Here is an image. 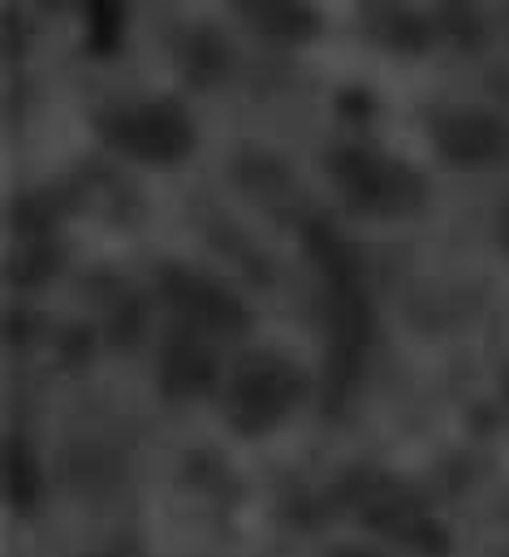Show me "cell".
Here are the masks:
<instances>
[{
  "mask_svg": "<svg viewBox=\"0 0 509 557\" xmlns=\"http://www.w3.org/2000/svg\"><path fill=\"white\" fill-rule=\"evenodd\" d=\"M122 22H126L122 0H91V9H87V39H91V52H113L117 39H122Z\"/></svg>",
  "mask_w": 509,
  "mask_h": 557,
  "instance_id": "8",
  "label": "cell"
},
{
  "mask_svg": "<svg viewBox=\"0 0 509 557\" xmlns=\"http://www.w3.org/2000/svg\"><path fill=\"white\" fill-rule=\"evenodd\" d=\"M44 497V484H39V467H35V454L22 445V436L9 441V506L17 515H30Z\"/></svg>",
  "mask_w": 509,
  "mask_h": 557,
  "instance_id": "7",
  "label": "cell"
},
{
  "mask_svg": "<svg viewBox=\"0 0 509 557\" xmlns=\"http://www.w3.org/2000/svg\"><path fill=\"white\" fill-rule=\"evenodd\" d=\"M501 238H506V247H509V208H506V216H501Z\"/></svg>",
  "mask_w": 509,
  "mask_h": 557,
  "instance_id": "9",
  "label": "cell"
},
{
  "mask_svg": "<svg viewBox=\"0 0 509 557\" xmlns=\"http://www.w3.org/2000/svg\"><path fill=\"white\" fill-rule=\"evenodd\" d=\"M100 135L147 164H173L195 147V131L173 100H147L100 117Z\"/></svg>",
  "mask_w": 509,
  "mask_h": 557,
  "instance_id": "3",
  "label": "cell"
},
{
  "mask_svg": "<svg viewBox=\"0 0 509 557\" xmlns=\"http://www.w3.org/2000/svg\"><path fill=\"white\" fill-rule=\"evenodd\" d=\"M160 294L177 311L182 329H195V333H238V329H247V307L234 294H225L216 281L199 277L190 269H164L160 273Z\"/></svg>",
  "mask_w": 509,
  "mask_h": 557,
  "instance_id": "4",
  "label": "cell"
},
{
  "mask_svg": "<svg viewBox=\"0 0 509 557\" xmlns=\"http://www.w3.org/2000/svg\"><path fill=\"white\" fill-rule=\"evenodd\" d=\"M100 557H104V554H100Z\"/></svg>",
  "mask_w": 509,
  "mask_h": 557,
  "instance_id": "10",
  "label": "cell"
},
{
  "mask_svg": "<svg viewBox=\"0 0 509 557\" xmlns=\"http://www.w3.org/2000/svg\"><path fill=\"white\" fill-rule=\"evenodd\" d=\"M432 143L449 164H493L509 151V131L501 117L484 109H445L432 117Z\"/></svg>",
  "mask_w": 509,
  "mask_h": 557,
  "instance_id": "5",
  "label": "cell"
},
{
  "mask_svg": "<svg viewBox=\"0 0 509 557\" xmlns=\"http://www.w3.org/2000/svg\"><path fill=\"white\" fill-rule=\"evenodd\" d=\"M328 173L342 199L363 216H406L423 203V177L401 160L368 147H337L328 156Z\"/></svg>",
  "mask_w": 509,
  "mask_h": 557,
  "instance_id": "1",
  "label": "cell"
},
{
  "mask_svg": "<svg viewBox=\"0 0 509 557\" xmlns=\"http://www.w3.org/2000/svg\"><path fill=\"white\" fill-rule=\"evenodd\" d=\"M298 394H302V372L285 355L254 350L229 376L225 416L238 432H268L294 411Z\"/></svg>",
  "mask_w": 509,
  "mask_h": 557,
  "instance_id": "2",
  "label": "cell"
},
{
  "mask_svg": "<svg viewBox=\"0 0 509 557\" xmlns=\"http://www.w3.org/2000/svg\"><path fill=\"white\" fill-rule=\"evenodd\" d=\"M216 376V363L203 346V333L195 329H177L164 337V350H160V381L173 398H199Z\"/></svg>",
  "mask_w": 509,
  "mask_h": 557,
  "instance_id": "6",
  "label": "cell"
}]
</instances>
